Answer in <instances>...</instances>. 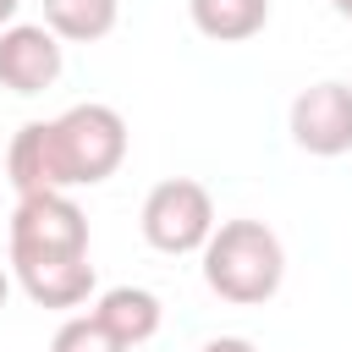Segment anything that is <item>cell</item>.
I'll use <instances>...</instances> for the list:
<instances>
[{"label": "cell", "mask_w": 352, "mask_h": 352, "mask_svg": "<svg viewBox=\"0 0 352 352\" xmlns=\"http://www.w3.org/2000/svg\"><path fill=\"white\" fill-rule=\"evenodd\" d=\"M126 160V121L116 104H72L55 121H28L16 126L6 148V182L22 192H72V187H99L121 170Z\"/></svg>", "instance_id": "6da1fadb"}, {"label": "cell", "mask_w": 352, "mask_h": 352, "mask_svg": "<svg viewBox=\"0 0 352 352\" xmlns=\"http://www.w3.org/2000/svg\"><path fill=\"white\" fill-rule=\"evenodd\" d=\"M198 258H204V286L236 308L270 302L286 280V248L264 220H220Z\"/></svg>", "instance_id": "7a4b0ae2"}, {"label": "cell", "mask_w": 352, "mask_h": 352, "mask_svg": "<svg viewBox=\"0 0 352 352\" xmlns=\"http://www.w3.org/2000/svg\"><path fill=\"white\" fill-rule=\"evenodd\" d=\"M138 226H143V242H148L154 253L182 258V253H204V242L214 236L220 220H214V198H209L204 182H192V176H165V182L148 187Z\"/></svg>", "instance_id": "3957f363"}, {"label": "cell", "mask_w": 352, "mask_h": 352, "mask_svg": "<svg viewBox=\"0 0 352 352\" xmlns=\"http://www.w3.org/2000/svg\"><path fill=\"white\" fill-rule=\"evenodd\" d=\"M88 253V214L72 192H22L11 209V264Z\"/></svg>", "instance_id": "277c9868"}, {"label": "cell", "mask_w": 352, "mask_h": 352, "mask_svg": "<svg viewBox=\"0 0 352 352\" xmlns=\"http://www.w3.org/2000/svg\"><path fill=\"white\" fill-rule=\"evenodd\" d=\"M292 143L314 160H336L352 154V88L346 82H314L292 99Z\"/></svg>", "instance_id": "5b68a950"}, {"label": "cell", "mask_w": 352, "mask_h": 352, "mask_svg": "<svg viewBox=\"0 0 352 352\" xmlns=\"http://www.w3.org/2000/svg\"><path fill=\"white\" fill-rule=\"evenodd\" d=\"M60 77V38L44 22H11L0 28V88L11 94H44Z\"/></svg>", "instance_id": "8992f818"}, {"label": "cell", "mask_w": 352, "mask_h": 352, "mask_svg": "<svg viewBox=\"0 0 352 352\" xmlns=\"http://www.w3.org/2000/svg\"><path fill=\"white\" fill-rule=\"evenodd\" d=\"M11 270H16V286L38 308H82L94 297V286H99L88 253H77V258H22Z\"/></svg>", "instance_id": "52a82bcc"}, {"label": "cell", "mask_w": 352, "mask_h": 352, "mask_svg": "<svg viewBox=\"0 0 352 352\" xmlns=\"http://www.w3.org/2000/svg\"><path fill=\"white\" fill-rule=\"evenodd\" d=\"M94 319H99L110 336H121L126 346H143V341L160 336L165 308H160V297H154L148 286H110V292H99Z\"/></svg>", "instance_id": "ba28073f"}, {"label": "cell", "mask_w": 352, "mask_h": 352, "mask_svg": "<svg viewBox=\"0 0 352 352\" xmlns=\"http://www.w3.org/2000/svg\"><path fill=\"white\" fill-rule=\"evenodd\" d=\"M187 16L204 38L214 44H242L253 33H264L270 22V0H187Z\"/></svg>", "instance_id": "9c48e42d"}, {"label": "cell", "mask_w": 352, "mask_h": 352, "mask_svg": "<svg viewBox=\"0 0 352 352\" xmlns=\"http://www.w3.org/2000/svg\"><path fill=\"white\" fill-rule=\"evenodd\" d=\"M121 0H44V28L60 44H99L110 38Z\"/></svg>", "instance_id": "30bf717a"}, {"label": "cell", "mask_w": 352, "mask_h": 352, "mask_svg": "<svg viewBox=\"0 0 352 352\" xmlns=\"http://www.w3.org/2000/svg\"><path fill=\"white\" fill-rule=\"evenodd\" d=\"M50 352H132V346H126L121 336H110L94 314H72V319L55 330Z\"/></svg>", "instance_id": "8fae6325"}, {"label": "cell", "mask_w": 352, "mask_h": 352, "mask_svg": "<svg viewBox=\"0 0 352 352\" xmlns=\"http://www.w3.org/2000/svg\"><path fill=\"white\" fill-rule=\"evenodd\" d=\"M198 352H258L248 336H214V341H204Z\"/></svg>", "instance_id": "7c38bea8"}, {"label": "cell", "mask_w": 352, "mask_h": 352, "mask_svg": "<svg viewBox=\"0 0 352 352\" xmlns=\"http://www.w3.org/2000/svg\"><path fill=\"white\" fill-rule=\"evenodd\" d=\"M16 11H22V0H0V28H11V22H16Z\"/></svg>", "instance_id": "4fadbf2b"}, {"label": "cell", "mask_w": 352, "mask_h": 352, "mask_svg": "<svg viewBox=\"0 0 352 352\" xmlns=\"http://www.w3.org/2000/svg\"><path fill=\"white\" fill-rule=\"evenodd\" d=\"M6 297H11V275L0 270V308H6Z\"/></svg>", "instance_id": "5bb4252c"}, {"label": "cell", "mask_w": 352, "mask_h": 352, "mask_svg": "<svg viewBox=\"0 0 352 352\" xmlns=\"http://www.w3.org/2000/svg\"><path fill=\"white\" fill-rule=\"evenodd\" d=\"M330 6H336V11H341V16L352 22V0H330Z\"/></svg>", "instance_id": "9a60e30c"}]
</instances>
